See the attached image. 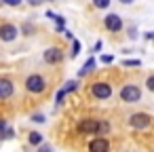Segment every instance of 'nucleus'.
<instances>
[{
	"label": "nucleus",
	"mask_w": 154,
	"mask_h": 152,
	"mask_svg": "<svg viewBox=\"0 0 154 152\" xmlns=\"http://www.w3.org/2000/svg\"><path fill=\"white\" fill-rule=\"evenodd\" d=\"M26 89H28L30 93H42V91L47 89V80H45L40 74H30V76L26 78Z\"/></svg>",
	"instance_id": "nucleus-1"
},
{
	"label": "nucleus",
	"mask_w": 154,
	"mask_h": 152,
	"mask_svg": "<svg viewBox=\"0 0 154 152\" xmlns=\"http://www.w3.org/2000/svg\"><path fill=\"white\" fill-rule=\"evenodd\" d=\"M120 99L127 101V104H135V101L141 99V89L137 85H127V87L120 89Z\"/></svg>",
	"instance_id": "nucleus-2"
},
{
	"label": "nucleus",
	"mask_w": 154,
	"mask_h": 152,
	"mask_svg": "<svg viewBox=\"0 0 154 152\" xmlns=\"http://www.w3.org/2000/svg\"><path fill=\"white\" fill-rule=\"evenodd\" d=\"M91 93H93L97 99H108V97L112 95V87H110L108 82L97 80V82H93V85H91Z\"/></svg>",
	"instance_id": "nucleus-3"
},
{
	"label": "nucleus",
	"mask_w": 154,
	"mask_h": 152,
	"mask_svg": "<svg viewBox=\"0 0 154 152\" xmlns=\"http://www.w3.org/2000/svg\"><path fill=\"white\" fill-rule=\"evenodd\" d=\"M97 129H99V120H95V118H85L78 125L80 135H97Z\"/></svg>",
	"instance_id": "nucleus-4"
},
{
	"label": "nucleus",
	"mask_w": 154,
	"mask_h": 152,
	"mask_svg": "<svg viewBox=\"0 0 154 152\" xmlns=\"http://www.w3.org/2000/svg\"><path fill=\"white\" fill-rule=\"evenodd\" d=\"M17 34H19V30H17L13 23H2V26H0V40L11 42V40L17 38Z\"/></svg>",
	"instance_id": "nucleus-5"
},
{
	"label": "nucleus",
	"mask_w": 154,
	"mask_h": 152,
	"mask_svg": "<svg viewBox=\"0 0 154 152\" xmlns=\"http://www.w3.org/2000/svg\"><path fill=\"white\" fill-rule=\"evenodd\" d=\"M103 26H106V30H110V32H120V30H122V19H120L116 13H110V15H106Z\"/></svg>",
	"instance_id": "nucleus-6"
},
{
	"label": "nucleus",
	"mask_w": 154,
	"mask_h": 152,
	"mask_svg": "<svg viewBox=\"0 0 154 152\" xmlns=\"http://www.w3.org/2000/svg\"><path fill=\"white\" fill-rule=\"evenodd\" d=\"M61 59H63V51H61L59 47H49V49L45 51V61H47V64L55 66V64H59Z\"/></svg>",
	"instance_id": "nucleus-7"
},
{
	"label": "nucleus",
	"mask_w": 154,
	"mask_h": 152,
	"mask_svg": "<svg viewBox=\"0 0 154 152\" xmlns=\"http://www.w3.org/2000/svg\"><path fill=\"white\" fill-rule=\"evenodd\" d=\"M129 125H131L133 129H146V127L150 125V116L143 114V112H137V114H133V116L129 118Z\"/></svg>",
	"instance_id": "nucleus-8"
},
{
	"label": "nucleus",
	"mask_w": 154,
	"mask_h": 152,
	"mask_svg": "<svg viewBox=\"0 0 154 152\" xmlns=\"http://www.w3.org/2000/svg\"><path fill=\"white\" fill-rule=\"evenodd\" d=\"M89 152H110V141L106 137H95L89 144Z\"/></svg>",
	"instance_id": "nucleus-9"
},
{
	"label": "nucleus",
	"mask_w": 154,
	"mask_h": 152,
	"mask_svg": "<svg viewBox=\"0 0 154 152\" xmlns=\"http://www.w3.org/2000/svg\"><path fill=\"white\" fill-rule=\"evenodd\" d=\"M13 95V82L9 78H0V99H9Z\"/></svg>",
	"instance_id": "nucleus-10"
},
{
	"label": "nucleus",
	"mask_w": 154,
	"mask_h": 152,
	"mask_svg": "<svg viewBox=\"0 0 154 152\" xmlns=\"http://www.w3.org/2000/svg\"><path fill=\"white\" fill-rule=\"evenodd\" d=\"M93 68H95V59H93V57H89V59L85 61V66L80 68V72H78V76H87V74H89V72H91Z\"/></svg>",
	"instance_id": "nucleus-11"
},
{
	"label": "nucleus",
	"mask_w": 154,
	"mask_h": 152,
	"mask_svg": "<svg viewBox=\"0 0 154 152\" xmlns=\"http://www.w3.org/2000/svg\"><path fill=\"white\" fill-rule=\"evenodd\" d=\"M28 141H30L32 146H38V144L42 141V135H40L38 131H32V133H30V137H28Z\"/></svg>",
	"instance_id": "nucleus-12"
},
{
	"label": "nucleus",
	"mask_w": 154,
	"mask_h": 152,
	"mask_svg": "<svg viewBox=\"0 0 154 152\" xmlns=\"http://www.w3.org/2000/svg\"><path fill=\"white\" fill-rule=\"evenodd\" d=\"M93 7L95 9H108L110 7V0H93Z\"/></svg>",
	"instance_id": "nucleus-13"
},
{
	"label": "nucleus",
	"mask_w": 154,
	"mask_h": 152,
	"mask_svg": "<svg viewBox=\"0 0 154 152\" xmlns=\"http://www.w3.org/2000/svg\"><path fill=\"white\" fill-rule=\"evenodd\" d=\"M76 87H78V82H76V80H70V82H66V87H63V93L76 91Z\"/></svg>",
	"instance_id": "nucleus-14"
},
{
	"label": "nucleus",
	"mask_w": 154,
	"mask_h": 152,
	"mask_svg": "<svg viewBox=\"0 0 154 152\" xmlns=\"http://www.w3.org/2000/svg\"><path fill=\"white\" fill-rule=\"evenodd\" d=\"M122 66H129V68H137V66H141V61H139V59H125V61H122Z\"/></svg>",
	"instance_id": "nucleus-15"
},
{
	"label": "nucleus",
	"mask_w": 154,
	"mask_h": 152,
	"mask_svg": "<svg viewBox=\"0 0 154 152\" xmlns=\"http://www.w3.org/2000/svg\"><path fill=\"white\" fill-rule=\"evenodd\" d=\"M110 131V123H99V129H97V135H103Z\"/></svg>",
	"instance_id": "nucleus-16"
},
{
	"label": "nucleus",
	"mask_w": 154,
	"mask_h": 152,
	"mask_svg": "<svg viewBox=\"0 0 154 152\" xmlns=\"http://www.w3.org/2000/svg\"><path fill=\"white\" fill-rule=\"evenodd\" d=\"M78 53H80V42H78L76 38H74V47H72V53H70V55H72V59H74V57H76Z\"/></svg>",
	"instance_id": "nucleus-17"
},
{
	"label": "nucleus",
	"mask_w": 154,
	"mask_h": 152,
	"mask_svg": "<svg viewBox=\"0 0 154 152\" xmlns=\"http://www.w3.org/2000/svg\"><path fill=\"white\" fill-rule=\"evenodd\" d=\"M2 2H5V5H9V7H19L23 0H2Z\"/></svg>",
	"instance_id": "nucleus-18"
},
{
	"label": "nucleus",
	"mask_w": 154,
	"mask_h": 152,
	"mask_svg": "<svg viewBox=\"0 0 154 152\" xmlns=\"http://www.w3.org/2000/svg\"><path fill=\"white\" fill-rule=\"evenodd\" d=\"M146 85H148V89H150V91L154 93V76H150V78L146 80Z\"/></svg>",
	"instance_id": "nucleus-19"
},
{
	"label": "nucleus",
	"mask_w": 154,
	"mask_h": 152,
	"mask_svg": "<svg viewBox=\"0 0 154 152\" xmlns=\"http://www.w3.org/2000/svg\"><path fill=\"white\" fill-rule=\"evenodd\" d=\"M26 2L30 5V7H38V5H42L45 0H26Z\"/></svg>",
	"instance_id": "nucleus-20"
},
{
	"label": "nucleus",
	"mask_w": 154,
	"mask_h": 152,
	"mask_svg": "<svg viewBox=\"0 0 154 152\" xmlns=\"http://www.w3.org/2000/svg\"><path fill=\"white\" fill-rule=\"evenodd\" d=\"M32 120H34V123H45V116H42V114H34Z\"/></svg>",
	"instance_id": "nucleus-21"
},
{
	"label": "nucleus",
	"mask_w": 154,
	"mask_h": 152,
	"mask_svg": "<svg viewBox=\"0 0 154 152\" xmlns=\"http://www.w3.org/2000/svg\"><path fill=\"white\" fill-rule=\"evenodd\" d=\"M63 34H66V38H68V40H74V34H72L70 30H63Z\"/></svg>",
	"instance_id": "nucleus-22"
},
{
	"label": "nucleus",
	"mask_w": 154,
	"mask_h": 152,
	"mask_svg": "<svg viewBox=\"0 0 154 152\" xmlns=\"http://www.w3.org/2000/svg\"><path fill=\"white\" fill-rule=\"evenodd\" d=\"M101 61H103V64H112V55H103Z\"/></svg>",
	"instance_id": "nucleus-23"
},
{
	"label": "nucleus",
	"mask_w": 154,
	"mask_h": 152,
	"mask_svg": "<svg viewBox=\"0 0 154 152\" xmlns=\"http://www.w3.org/2000/svg\"><path fill=\"white\" fill-rule=\"evenodd\" d=\"M129 36H131V38H137V30L131 28V30H129Z\"/></svg>",
	"instance_id": "nucleus-24"
},
{
	"label": "nucleus",
	"mask_w": 154,
	"mask_h": 152,
	"mask_svg": "<svg viewBox=\"0 0 154 152\" xmlns=\"http://www.w3.org/2000/svg\"><path fill=\"white\" fill-rule=\"evenodd\" d=\"M63 95H66V93H63V89H61V91L57 93V104H61V99H63Z\"/></svg>",
	"instance_id": "nucleus-25"
},
{
	"label": "nucleus",
	"mask_w": 154,
	"mask_h": 152,
	"mask_svg": "<svg viewBox=\"0 0 154 152\" xmlns=\"http://www.w3.org/2000/svg\"><path fill=\"white\" fill-rule=\"evenodd\" d=\"M146 38H148V40H154V32H148V34H146Z\"/></svg>",
	"instance_id": "nucleus-26"
},
{
	"label": "nucleus",
	"mask_w": 154,
	"mask_h": 152,
	"mask_svg": "<svg viewBox=\"0 0 154 152\" xmlns=\"http://www.w3.org/2000/svg\"><path fill=\"white\" fill-rule=\"evenodd\" d=\"M38 152H53V150H51V148H49V146H45V148H40V150H38Z\"/></svg>",
	"instance_id": "nucleus-27"
},
{
	"label": "nucleus",
	"mask_w": 154,
	"mask_h": 152,
	"mask_svg": "<svg viewBox=\"0 0 154 152\" xmlns=\"http://www.w3.org/2000/svg\"><path fill=\"white\" fill-rule=\"evenodd\" d=\"M5 129H7V123H5V120H0V131H5Z\"/></svg>",
	"instance_id": "nucleus-28"
},
{
	"label": "nucleus",
	"mask_w": 154,
	"mask_h": 152,
	"mask_svg": "<svg viewBox=\"0 0 154 152\" xmlns=\"http://www.w3.org/2000/svg\"><path fill=\"white\" fill-rule=\"evenodd\" d=\"M120 2H122V5H131V2H133V0H120Z\"/></svg>",
	"instance_id": "nucleus-29"
},
{
	"label": "nucleus",
	"mask_w": 154,
	"mask_h": 152,
	"mask_svg": "<svg viewBox=\"0 0 154 152\" xmlns=\"http://www.w3.org/2000/svg\"><path fill=\"white\" fill-rule=\"evenodd\" d=\"M45 2H55V0H45Z\"/></svg>",
	"instance_id": "nucleus-30"
}]
</instances>
